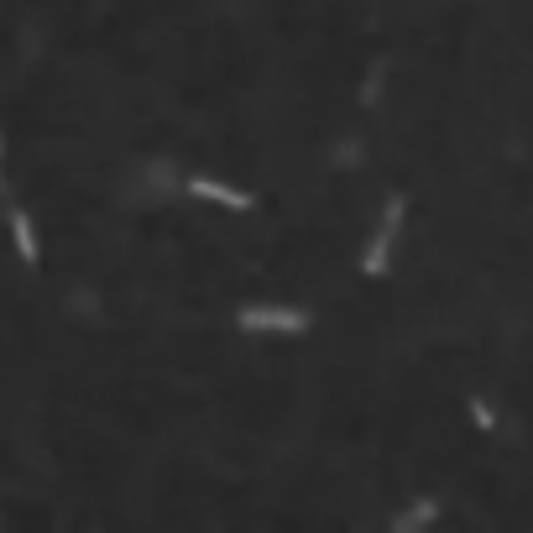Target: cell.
<instances>
[{
    "label": "cell",
    "instance_id": "obj_1",
    "mask_svg": "<svg viewBox=\"0 0 533 533\" xmlns=\"http://www.w3.org/2000/svg\"><path fill=\"white\" fill-rule=\"evenodd\" d=\"M403 194H392L387 199V210H382V225L372 230V241H366V251H361V272L366 277H382L387 272V257H392V241H398V230H403Z\"/></svg>",
    "mask_w": 533,
    "mask_h": 533
},
{
    "label": "cell",
    "instance_id": "obj_2",
    "mask_svg": "<svg viewBox=\"0 0 533 533\" xmlns=\"http://www.w3.org/2000/svg\"><path fill=\"white\" fill-rule=\"evenodd\" d=\"M236 319H241V330H272V335H304L309 330V314L283 309V304H246Z\"/></svg>",
    "mask_w": 533,
    "mask_h": 533
},
{
    "label": "cell",
    "instance_id": "obj_3",
    "mask_svg": "<svg viewBox=\"0 0 533 533\" xmlns=\"http://www.w3.org/2000/svg\"><path fill=\"white\" fill-rule=\"evenodd\" d=\"M189 194H199V199H210V204H225V210H251V194H241V189H230V183H215V178H189Z\"/></svg>",
    "mask_w": 533,
    "mask_h": 533
},
{
    "label": "cell",
    "instance_id": "obj_4",
    "mask_svg": "<svg viewBox=\"0 0 533 533\" xmlns=\"http://www.w3.org/2000/svg\"><path fill=\"white\" fill-rule=\"evenodd\" d=\"M6 225H11V241H16V257L27 262V267H37L42 262V251H37V236H32V220L21 215V210H6Z\"/></svg>",
    "mask_w": 533,
    "mask_h": 533
},
{
    "label": "cell",
    "instance_id": "obj_5",
    "mask_svg": "<svg viewBox=\"0 0 533 533\" xmlns=\"http://www.w3.org/2000/svg\"><path fill=\"white\" fill-rule=\"evenodd\" d=\"M434 513H439V507H434V502H424V507H408V513H403L398 523H392V528H413V523H429Z\"/></svg>",
    "mask_w": 533,
    "mask_h": 533
},
{
    "label": "cell",
    "instance_id": "obj_6",
    "mask_svg": "<svg viewBox=\"0 0 533 533\" xmlns=\"http://www.w3.org/2000/svg\"><path fill=\"white\" fill-rule=\"evenodd\" d=\"M471 419H476L481 429H492V413H486V403H471Z\"/></svg>",
    "mask_w": 533,
    "mask_h": 533
}]
</instances>
